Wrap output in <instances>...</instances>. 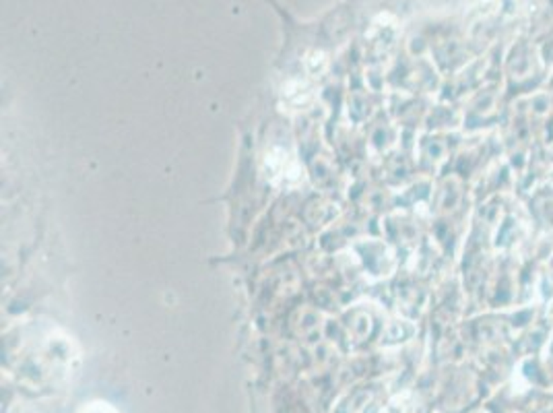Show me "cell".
Instances as JSON below:
<instances>
[{
    "mask_svg": "<svg viewBox=\"0 0 553 413\" xmlns=\"http://www.w3.org/2000/svg\"><path fill=\"white\" fill-rule=\"evenodd\" d=\"M266 165H268V174H271V180L273 182H281L285 186H294L302 178L300 165L291 157H287L283 151H279V157H275V155L268 157L266 155Z\"/></svg>",
    "mask_w": 553,
    "mask_h": 413,
    "instance_id": "obj_1",
    "label": "cell"
}]
</instances>
